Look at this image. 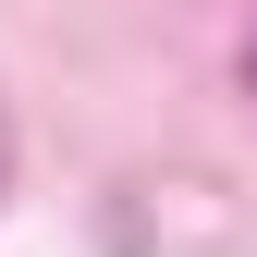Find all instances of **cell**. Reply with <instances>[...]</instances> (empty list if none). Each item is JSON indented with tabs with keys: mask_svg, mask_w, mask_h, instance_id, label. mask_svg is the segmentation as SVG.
Returning <instances> with one entry per match:
<instances>
[{
	"mask_svg": "<svg viewBox=\"0 0 257 257\" xmlns=\"http://www.w3.org/2000/svg\"><path fill=\"white\" fill-rule=\"evenodd\" d=\"M245 86H257V37H245Z\"/></svg>",
	"mask_w": 257,
	"mask_h": 257,
	"instance_id": "cell-1",
	"label": "cell"
}]
</instances>
